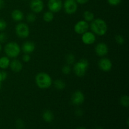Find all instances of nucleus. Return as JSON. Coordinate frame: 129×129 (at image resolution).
<instances>
[{
	"mask_svg": "<svg viewBox=\"0 0 129 129\" xmlns=\"http://www.w3.org/2000/svg\"><path fill=\"white\" fill-rule=\"evenodd\" d=\"M90 27L92 30V32L94 35H97L98 36L105 35L108 30L107 23L101 18L94 19L91 21Z\"/></svg>",
	"mask_w": 129,
	"mask_h": 129,
	"instance_id": "nucleus-1",
	"label": "nucleus"
},
{
	"mask_svg": "<svg viewBox=\"0 0 129 129\" xmlns=\"http://www.w3.org/2000/svg\"><path fill=\"white\" fill-rule=\"evenodd\" d=\"M35 83L40 89H47L51 86L52 79L49 74L41 72L38 73L35 76Z\"/></svg>",
	"mask_w": 129,
	"mask_h": 129,
	"instance_id": "nucleus-2",
	"label": "nucleus"
},
{
	"mask_svg": "<svg viewBox=\"0 0 129 129\" xmlns=\"http://www.w3.org/2000/svg\"><path fill=\"white\" fill-rule=\"evenodd\" d=\"M5 52L6 56L10 58H16L18 56L21 52L20 45L15 42H10L6 44L5 47Z\"/></svg>",
	"mask_w": 129,
	"mask_h": 129,
	"instance_id": "nucleus-3",
	"label": "nucleus"
},
{
	"mask_svg": "<svg viewBox=\"0 0 129 129\" xmlns=\"http://www.w3.org/2000/svg\"><path fill=\"white\" fill-rule=\"evenodd\" d=\"M88 67H89L88 60L86 59H81L74 65L73 70L74 74L78 77L84 76L86 73Z\"/></svg>",
	"mask_w": 129,
	"mask_h": 129,
	"instance_id": "nucleus-4",
	"label": "nucleus"
},
{
	"mask_svg": "<svg viewBox=\"0 0 129 129\" xmlns=\"http://www.w3.org/2000/svg\"><path fill=\"white\" fill-rule=\"evenodd\" d=\"M15 32L18 37L26 39L30 35V28L26 23H20L15 27Z\"/></svg>",
	"mask_w": 129,
	"mask_h": 129,
	"instance_id": "nucleus-5",
	"label": "nucleus"
},
{
	"mask_svg": "<svg viewBox=\"0 0 129 129\" xmlns=\"http://www.w3.org/2000/svg\"><path fill=\"white\" fill-rule=\"evenodd\" d=\"M65 12L68 15L75 13L78 9V3L75 0H66L64 3Z\"/></svg>",
	"mask_w": 129,
	"mask_h": 129,
	"instance_id": "nucleus-6",
	"label": "nucleus"
},
{
	"mask_svg": "<svg viewBox=\"0 0 129 129\" xmlns=\"http://www.w3.org/2000/svg\"><path fill=\"white\" fill-rule=\"evenodd\" d=\"M47 6L50 11L52 13H57L62 8V1L61 0H49Z\"/></svg>",
	"mask_w": 129,
	"mask_h": 129,
	"instance_id": "nucleus-7",
	"label": "nucleus"
},
{
	"mask_svg": "<svg viewBox=\"0 0 129 129\" xmlns=\"http://www.w3.org/2000/svg\"><path fill=\"white\" fill-rule=\"evenodd\" d=\"M74 29L76 34L82 35L88 30L89 24H88V22L84 21V20H81L76 23V25H74Z\"/></svg>",
	"mask_w": 129,
	"mask_h": 129,
	"instance_id": "nucleus-8",
	"label": "nucleus"
},
{
	"mask_svg": "<svg viewBox=\"0 0 129 129\" xmlns=\"http://www.w3.org/2000/svg\"><path fill=\"white\" fill-rule=\"evenodd\" d=\"M84 94L81 91H76L74 92L71 96V102L73 105L76 106L81 105L84 102Z\"/></svg>",
	"mask_w": 129,
	"mask_h": 129,
	"instance_id": "nucleus-9",
	"label": "nucleus"
},
{
	"mask_svg": "<svg viewBox=\"0 0 129 129\" xmlns=\"http://www.w3.org/2000/svg\"><path fill=\"white\" fill-rule=\"evenodd\" d=\"M98 66L103 71L108 72L112 69V62L108 58L103 57L98 62Z\"/></svg>",
	"mask_w": 129,
	"mask_h": 129,
	"instance_id": "nucleus-10",
	"label": "nucleus"
},
{
	"mask_svg": "<svg viewBox=\"0 0 129 129\" xmlns=\"http://www.w3.org/2000/svg\"><path fill=\"white\" fill-rule=\"evenodd\" d=\"M82 42L86 45H91L96 41V35L93 32L87 31L86 32L82 34Z\"/></svg>",
	"mask_w": 129,
	"mask_h": 129,
	"instance_id": "nucleus-11",
	"label": "nucleus"
},
{
	"mask_svg": "<svg viewBox=\"0 0 129 129\" xmlns=\"http://www.w3.org/2000/svg\"><path fill=\"white\" fill-rule=\"evenodd\" d=\"M30 6L33 12L37 13L44 10V4L42 0H31Z\"/></svg>",
	"mask_w": 129,
	"mask_h": 129,
	"instance_id": "nucleus-12",
	"label": "nucleus"
},
{
	"mask_svg": "<svg viewBox=\"0 0 129 129\" xmlns=\"http://www.w3.org/2000/svg\"><path fill=\"white\" fill-rule=\"evenodd\" d=\"M95 52L98 56L104 57L108 53V47L103 42L99 43L95 47Z\"/></svg>",
	"mask_w": 129,
	"mask_h": 129,
	"instance_id": "nucleus-13",
	"label": "nucleus"
},
{
	"mask_svg": "<svg viewBox=\"0 0 129 129\" xmlns=\"http://www.w3.org/2000/svg\"><path fill=\"white\" fill-rule=\"evenodd\" d=\"M35 44L32 42L30 41H27L25 42L22 45V49L23 52L25 54H30V53H32L35 50Z\"/></svg>",
	"mask_w": 129,
	"mask_h": 129,
	"instance_id": "nucleus-14",
	"label": "nucleus"
},
{
	"mask_svg": "<svg viewBox=\"0 0 129 129\" xmlns=\"http://www.w3.org/2000/svg\"><path fill=\"white\" fill-rule=\"evenodd\" d=\"M10 66L11 70L15 73H19L23 69L22 63L17 59H13V60L10 61Z\"/></svg>",
	"mask_w": 129,
	"mask_h": 129,
	"instance_id": "nucleus-15",
	"label": "nucleus"
},
{
	"mask_svg": "<svg viewBox=\"0 0 129 129\" xmlns=\"http://www.w3.org/2000/svg\"><path fill=\"white\" fill-rule=\"evenodd\" d=\"M11 18H12L13 20L15 21H20L21 20H23L24 18V15L23 13L20 10H14L13 11L11 12Z\"/></svg>",
	"mask_w": 129,
	"mask_h": 129,
	"instance_id": "nucleus-16",
	"label": "nucleus"
},
{
	"mask_svg": "<svg viewBox=\"0 0 129 129\" xmlns=\"http://www.w3.org/2000/svg\"><path fill=\"white\" fill-rule=\"evenodd\" d=\"M42 118L45 122H47V123H50L52 122L54 118V114L50 110H47L44 111V113H42Z\"/></svg>",
	"mask_w": 129,
	"mask_h": 129,
	"instance_id": "nucleus-17",
	"label": "nucleus"
},
{
	"mask_svg": "<svg viewBox=\"0 0 129 129\" xmlns=\"http://www.w3.org/2000/svg\"><path fill=\"white\" fill-rule=\"evenodd\" d=\"M10 60L8 57L3 56L0 58V68L1 69H6L10 66Z\"/></svg>",
	"mask_w": 129,
	"mask_h": 129,
	"instance_id": "nucleus-18",
	"label": "nucleus"
},
{
	"mask_svg": "<svg viewBox=\"0 0 129 129\" xmlns=\"http://www.w3.org/2000/svg\"><path fill=\"white\" fill-rule=\"evenodd\" d=\"M84 21L87 22H91L94 19V15L93 12L90 11H85L83 13Z\"/></svg>",
	"mask_w": 129,
	"mask_h": 129,
	"instance_id": "nucleus-19",
	"label": "nucleus"
},
{
	"mask_svg": "<svg viewBox=\"0 0 129 129\" xmlns=\"http://www.w3.org/2000/svg\"><path fill=\"white\" fill-rule=\"evenodd\" d=\"M54 18V13H52L50 11H46L43 15V19L46 22H50L52 21Z\"/></svg>",
	"mask_w": 129,
	"mask_h": 129,
	"instance_id": "nucleus-20",
	"label": "nucleus"
},
{
	"mask_svg": "<svg viewBox=\"0 0 129 129\" xmlns=\"http://www.w3.org/2000/svg\"><path fill=\"white\" fill-rule=\"evenodd\" d=\"M54 86L58 90H62L66 88V83L62 79H56L54 81Z\"/></svg>",
	"mask_w": 129,
	"mask_h": 129,
	"instance_id": "nucleus-21",
	"label": "nucleus"
},
{
	"mask_svg": "<svg viewBox=\"0 0 129 129\" xmlns=\"http://www.w3.org/2000/svg\"><path fill=\"white\" fill-rule=\"evenodd\" d=\"M120 102L123 107L127 108L129 106V97L127 95L123 96L121 97Z\"/></svg>",
	"mask_w": 129,
	"mask_h": 129,
	"instance_id": "nucleus-22",
	"label": "nucleus"
},
{
	"mask_svg": "<svg viewBox=\"0 0 129 129\" xmlns=\"http://www.w3.org/2000/svg\"><path fill=\"white\" fill-rule=\"evenodd\" d=\"M66 59V62L68 65H71L74 64L75 62V56L73 54H69L67 55Z\"/></svg>",
	"mask_w": 129,
	"mask_h": 129,
	"instance_id": "nucleus-23",
	"label": "nucleus"
},
{
	"mask_svg": "<svg viewBox=\"0 0 129 129\" xmlns=\"http://www.w3.org/2000/svg\"><path fill=\"white\" fill-rule=\"evenodd\" d=\"M26 21L29 23H34L36 20V15L34 13H30L26 15Z\"/></svg>",
	"mask_w": 129,
	"mask_h": 129,
	"instance_id": "nucleus-24",
	"label": "nucleus"
},
{
	"mask_svg": "<svg viewBox=\"0 0 129 129\" xmlns=\"http://www.w3.org/2000/svg\"><path fill=\"white\" fill-rule=\"evenodd\" d=\"M115 41L118 45H123L125 43V39L124 37H123L122 35H120V34H118L115 36Z\"/></svg>",
	"mask_w": 129,
	"mask_h": 129,
	"instance_id": "nucleus-25",
	"label": "nucleus"
},
{
	"mask_svg": "<svg viewBox=\"0 0 129 129\" xmlns=\"http://www.w3.org/2000/svg\"><path fill=\"white\" fill-rule=\"evenodd\" d=\"M62 72L64 74H66V75L69 74L71 72V67L69 65H66L63 66L62 68Z\"/></svg>",
	"mask_w": 129,
	"mask_h": 129,
	"instance_id": "nucleus-26",
	"label": "nucleus"
},
{
	"mask_svg": "<svg viewBox=\"0 0 129 129\" xmlns=\"http://www.w3.org/2000/svg\"><path fill=\"white\" fill-rule=\"evenodd\" d=\"M107 2L111 6H118L122 3V0H107Z\"/></svg>",
	"mask_w": 129,
	"mask_h": 129,
	"instance_id": "nucleus-27",
	"label": "nucleus"
},
{
	"mask_svg": "<svg viewBox=\"0 0 129 129\" xmlns=\"http://www.w3.org/2000/svg\"><path fill=\"white\" fill-rule=\"evenodd\" d=\"M8 77V74L5 71H0V82L6 80Z\"/></svg>",
	"mask_w": 129,
	"mask_h": 129,
	"instance_id": "nucleus-28",
	"label": "nucleus"
},
{
	"mask_svg": "<svg viewBox=\"0 0 129 129\" xmlns=\"http://www.w3.org/2000/svg\"><path fill=\"white\" fill-rule=\"evenodd\" d=\"M7 27V23L3 19H0V31H4Z\"/></svg>",
	"mask_w": 129,
	"mask_h": 129,
	"instance_id": "nucleus-29",
	"label": "nucleus"
},
{
	"mask_svg": "<svg viewBox=\"0 0 129 129\" xmlns=\"http://www.w3.org/2000/svg\"><path fill=\"white\" fill-rule=\"evenodd\" d=\"M16 127L18 129L24 128V122L21 119H18L16 121Z\"/></svg>",
	"mask_w": 129,
	"mask_h": 129,
	"instance_id": "nucleus-30",
	"label": "nucleus"
},
{
	"mask_svg": "<svg viewBox=\"0 0 129 129\" xmlns=\"http://www.w3.org/2000/svg\"><path fill=\"white\" fill-rule=\"evenodd\" d=\"M7 39V36L5 33H0V43H4Z\"/></svg>",
	"mask_w": 129,
	"mask_h": 129,
	"instance_id": "nucleus-31",
	"label": "nucleus"
},
{
	"mask_svg": "<svg viewBox=\"0 0 129 129\" xmlns=\"http://www.w3.org/2000/svg\"><path fill=\"white\" fill-rule=\"evenodd\" d=\"M22 59L24 62H29L30 60L31 57H30V55H29L28 54H25L23 55Z\"/></svg>",
	"mask_w": 129,
	"mask_h": 129,
	"instance_id": "nucleus-32",
	"label": "nucleus"
},
{
	"mask_svg": "<svg viewBox=\"0 0 129 129\" xmlns=\"http://www.w3.org/2000/svg\"><path fill=\"white\" fill-rule=\"evenodd\" d=\"M76 115L78 117H81L83 115V111L81 109H78L76 111Z\"/></svg>",
	"mask_w": 129,
	"mask_h": 129,
	"instance_id": "nucleus-33",
	"label": "nucleus"
},
{
	"mask_svg": "<svg viewBox=\"0 0 129 129\" xmlns=\"http://www.w3.org/2000/svg\"><path fill=\"white\" fill-rule=\"evenodd\" d=\"M88 1L89 0H76V2L77 3H79L80 4V5H84V4H86V3L88 2Z\"/></svg>",
	"mask_w": 129,
	"mask_h": 129,
	"instance_id": "nucleus-34",
	"label": "nucleus"
},
{
	"mask_svg": "<svg viewBox=\"0 0 129 129\" xmlns=\"http://www.w3.org/2000/svg\"><path fill=\"white\" fill-rule=\"evenodd\" d=\"M5 6V1L4 0H0V10L4 8Z\"/></svg>",
	"mask_w": 129,
	"mask_h": 129,
	"instance_id": "nucleus-35",
	"label": "nucleus"
},
{
	"mask_svg": "<svg viewBox=\"0 0 129 129\" xmlns=\"http://www.w3.org/2000/svg\"><path fill=\"white\" fill-rule=\"evenodd\" d=\"M76 129H87V128H84V127H79V128H77Z\"/></svg>",
	"mask_w": 129,
	"mask_h": 129,
	"instance_id": "nucleus-36",
	"label": "nucleus"
},
{
	"mask_svg": "<svg viewBox=\"0 0 129 129\" xmlns=\"http://www.w3.org/2000/svg\"><path fill=\"white\" fill-rule=\"evenodd\" d=\"M1 49H2V46H1V43H0V52L1 51Z\"/></svg>",
	"mask_w": 129,
	"mask_h": 129,
	"instance_id": "nucleus-37",
	"label": "nucleus"
},
{
	"mask_svg": "<svg viewBox=\"0 0 129 129\" xmlns=\"http://www.w3.org/2000/svg\"><path fill=\"white\" fill-rule=\"evenodd\" d=\"M96 129H103L102 128V127H98V128H96Z\"/></svg>",
	"mask_w": 129,
	"mask_h": 129,
	"instance_id": "nucleus-38",
	"label": "nucleus"
},
{
	"mask_svg": "<svg viewBox=\"0 0 129 129\" xmlns=\"http://www.w3.org/2000/svg\"><path fill=\"white\" fill-rule=\"evenodd\" d=\"M1 88V82H0V89Z\"/></svg>",
	"mask_w": 129,
	"mask_h": 129,
	"instance_id": "nucleus-39",
	"label": "nucleus"
}]
</instances>
